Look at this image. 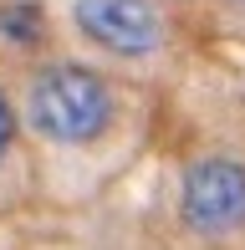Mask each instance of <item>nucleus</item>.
I'll use <instances>...</instances> for the list:
<instances>
[{
    "label": "nucleus",
    "instance_id": "f257e3e1",
    "mask_svg": "<svg viewBox=\"0 0 245 250\" xmlns=\"http://www.w3.org/2000/svg\"><path fill=\"white\" fill-rule=\"evenodd\" d=\"M26 123L51 143H92L107 133L113 123V92L97 72L87 66H72V62H57V66H41L26 87Z\"/></svg>",
    "mask_w": 245,
    "mask_h": 250
},
{
    "label": "nucleus",
    "instance_id": "f03ea898",
    "mask_svg": "<svg viewBox=\"0 0 245 250\" xmlns=\"http://www.w3.org/2000/svg\"><path fill=\"white\" fill-rule=\"evenodd\" d=\"M179 209L194 235H230L245 225V164L194 158L179 184Z\"/></svg>",
    "mask_w": 245,
    "mask_h": 250
},
{
    "label": "nucleus",
    "instance_id": "7ed1b4c3",
    "mask_svg": "<svg viewBox=\"0 0 245 250\" xmlns=\"http://www.w3.org/2000/svg\"><path fill=\"white\" fill-rule=\"evenodd\" d=\"M72 21L113 56H153L163 46V16L153 0H72Z\"/></svg>",
    "mask_w": 245,
    "mask_h": 250
},
{
    "label": "nucleus",
    "instance_id": "20e7f679",
    "mask_svg": "<svg viewBox=\"0 0 245 250\" xmlns=\"http://www.w3.org/2000/svg\"><path fill=\"white\" fill-rule=\"evenodd\" d=\"M41 31H46V16H41L36 0H16V5L0 10V36H10L16 46H36Z\"/></svg>",
    "mask_w": 245,
    "mask_h": 250
},
{
    "label": "nucleus",
    "instance_id": "39448f33",
    "mask_svg": "<svg viewBox=\"0 0 245 250\" xmlns=\"http://www.w3.org/2000/svg\"><path fill=\"white\" fill-rule=\"evenodd\" d=\"M10 143H16V112H10V97L0 92V158L10 153Z\"/></svg>",
    "mask_w": 245,
    "mask_h": 250
}]
</instances>
